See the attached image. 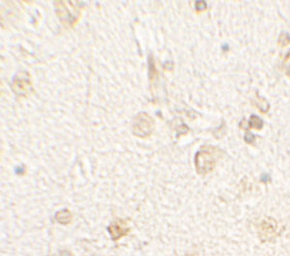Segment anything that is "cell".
Wrapping results in <instances>:
<instances>
[{
    "mask_svg": "<svg viewBox=\"0 0 290 256\" xmlns=\"http://www.w3.org/2000/svg\"><path fill=\"white\" fill-rule=\"evenodd\" d=\"M263 127V122L261 119H259L257 116H252L249 119V128L256 129V130H261Z\"/></svg>",
    "mask_w": 290,
    "mask_h": 256,
    "instance_id": "ba28073f",
    "label": "cell"
},
{
    "mask_svg": "<svg viewBox=\"0 0 290 256\" xmlns=\"http://www.w3.org/2000/svg\"><path fill=\"white\" fill-rule=\"evenodd\" d=\"M54 5L60 22L67 27H73L81 17L80 3L72 1H56Z\"/></svg>",
    "mask_w": 290,
    "mask_h": 256,
    "instance_id": "7a4b0ae2",
    "label": "cell"
},
{
    "mask_svg": "<svg viewBox=\"0 0 290 256\" xmlns=\"http://www.w3.org/2000/svg\"><path fill=\"white\" fill-rule=\"evenodd\" d=\"M196 6H197V10L199 9V11H203L206 9V4L203 2V1H199V2H197L196 3Z\"/></svg>",
    "mask_w": 290,
    "mask_h": 256,
    "instance_id": "8fae6325",
    "label": "cell"
},
{
    "mask_svg": "<svg viewBox=\"0 0 290 256\" xmlns=\"http://www.w3.org/2000/svg\"><path fill=\"white\" fill-rule=\"evenodd\" d=\"M12 90L18 97H27L33 91L31 76L25 71L18 72L12 82Z\"/></svg>",
    "mask_w": 290,
    "mask_h": 256,
    "instance_id": "277c9868",
    "label": "cell"
},
{
    "mask_svg": "<svg viewBox=\"0 0 290 256\" xmlns=\"http://www.w3.org/2000/svg\"><path fill=\"white\" fill-rule=\"evenodd\" d=\"M222 151L213 146H203L195 157L196 169L199 175L205 176L211 173L215 168L217 162L221 159Z\"/></svg>",
    "mask_w": 290,
    "mask_h": 256,
    "instance_id": "6da1fadb",
    "label": "cell"
},
{
    "mask_svg": "<svg viewBox=\"0 0 290 256\" xmlns=\"http://www.w3.org/2000/svg\"><path fill=\"white\" fill-rule=\"evenodd\" d=\"M282 71L290 78V50L286 53L285 57L283 58L282 64Z\"/></svg>",
    "mask_w": 290,
    "mask_h": 256,
    "instance_id": "9c48e42d",
    "label": "cell"
},
{
    "mask_svg": "<svg viewBox=\"0 0 290 256\" xmlns=\"http://www.w3.org/2000/svg\"><path fill=\"white\" fill-rule=\"evenodd\" d=\"M277 232V223L271 218L265 219L260 224L259 237L263 242L275 239Z\"/></svg>",
    "mask_w": 290,
    "mask_h": 256,
    "instance_id": "8992f818",
    "label": "cell"
},
{
    "mask_svg": "<svg viewBox=\"0 0 290 256\" xmlns=\"http://www.w3.org/2000/svg\"><path fill=\"white\" fill-rule=\"evenodd\" d=\"M155 130V121L146 112H141L134 116L132 122V132L136 136L146 139Z\"/></svg>",
    "mask_w": 290,
    "mask_h": 256,
    "instance_id": "3957f363",
    "label": "cell"
},
{
    "mask_svg": "<svg viewBox=\"0 0 290 256\" xmlns=\"http://www.w3.org/2000/svg\"><path fill=\"white\" fill-rule=\"evenodd\" d=\"M55 220L58 223L62 225H67L72 223L73 215H72L71 211H69L68 209H63L55 214Z\"/></svg>",
    "mask_w": 290,
    "mask_h": 256,
    "instance_id": "52a82bcc",
    "label": "cell"
},
{
    "mask_svg": "<svg viewBox=\"0 0 290 256\" xmlns=\"http://www.w3.org/2000/svg\"><path fill=\"white\" fill-rule=\"evenodd\" d=\"M278 44L280 47H287L290 44V37L289 35L287 33H282L280 35L279 37V41H278Z\"/></svg>",
    "mask_w": 290,
    "mask_h": 256,
    "instance_id": "30bf717a",
    "label": "cell"
},
{
    "mask_svg": "<svg viewBox=\"0 0 290 256\" xmlns=\"http://www.w3.org/2000/svg\"><path fill=\"white\" fill-rule=\"evenodd\" d=\"M108 231L110 234L112 241L116 242L129 234L130 227L128 226L126 221L122 219H117L114 222L110 223V225H108Z\"/></svg>",
    "mask_w": 290,
    "mask_h": 256,
    "instance_id": "5b68a950",
    "label": "cell"
}]
</instances>
